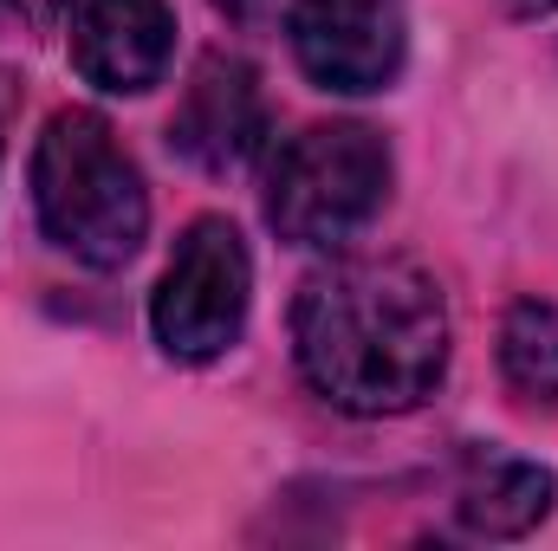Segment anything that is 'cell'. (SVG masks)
Returning <instances> with one entry per match:
<instances>
[{
	"label": "cell",
	"mask_w": 558,
	"mask_h": 551,
	"mask_svg": "<svg viewBox=\"0 0 558 551\" xmlns=\"http://www.w3.org/2000/svg\"><path fill=\"white\" fill-rule=\"evenodd\" d=\"M292 357L344 415H403L448 370V298L416 260H331L299 285Z\"/></svg>",
	"instance_id": "6da1fadb"
},
{
	"label": "cell",
	"mask_w": 558,
	"mask_h": 551,
	"mask_svg": "<svg viewBox=\"0 0 558 551\" xmlns=\"http://www.w3.org/2000/svg\"><path fill=\"white\" fill-rule=\"evenodd\" d=\"M33 208L59 254L92 273L131 267L149 234V188L98 111H59L33 143Z\"/></svg>",
	"instance_id": "7a4b0ae2"
},
{
	"label": "cell",
	"mask_w": 558,
	"mask_h": 551,
	"mask_svg": "<svg viewBox=\"0 0 558 551\" xmlns=\"http://www.w3.org/2000/svg\"><path fill=\"white\" fill-rule=\"evenodd\" d=\"M390 201V143L371 124H312L274 156L267 228L286 247H344Z\"/></svg>",
	"instance_id": "3957f363"
},
{
	"label": "cell",
	"mask_w": 558,
	"mask_h": 551,
	"mask_svg": "<svg viewBox=\"0 0 558 551\" xmlns=\"http://www.w3.org/2000/svg\"><path fill=\"white\" fill-rule=\"evenodd\" d=\"M254 305V260L234 221L202 215L182 228L169 267L149 292V331L175 364H215L234 351Z\"/></svg>",
	"instance_id": "277c9868"
},
{
	"label": "cell",
	"mask_w": 558,
	"mask_h": 551,
	"mask_svg": "<svg viewBox=\"0 0 558 551\" xmlns=\"http://www.w3.org/2000/svg\"><path fill=\"white\" fill-rule=\"evenodd\" d=\"M286 26L305 78L338 98L390 91L410 52L403 0H292Z\"/></svg>",
	"instance_id": "5b68a950"
},
{
	"label": "cell",
	"mask_w": 558,
	"mask_h": 551,
	"mask_svg": "<svg viewBox=\"0 0 558 551\" xmlns=\"http://www.w3.org/2000/svg\"><path fill=\"white\" fill-rule=\"evenodd\" d=\"M169 143L208 169V175H234L247 169L260 149H267V91L254 78L247 59H202L175 98V118H169Z\"/></svg>",
	"instance_id": "8992f818"
},
{
	"label": "cell",
	"mask_w": 558,
	"mask_h": 551,
	"mask_svg": "<svg viewBox=\"0 0 558 551\" xmlns=\"http://www.w3.org/2000/svg\"><path fill=\"white\" fill-rule=\"evenodd\" d=\"M65 46L85 85L137 98L169 72L175 13L169 0H65Z\"/></svg>",
	"instance_id": "52a82bcc"
},
{
	"label": "cell",
	"mask_w": 558,
	"mask_h": 551,
	"mask_svg": "<svg viewBox=\"0 0 558 551\" xmlns=\"http://www.w3.org/2000/svg\"><path fill=\"white\" fill-rule=\"evenodd\" d=\"M546 513H553V474L539 461H520L500 448H474L461 461L454 519L474 539H526Z\"/></svg>",
	"instance_id": "ba28073f"
},
{
	"label": "cell",
	"mask_w": 558,
	"mask_h": 551,
	"mask_svg": "<svg viewBox=\"0 0 558 551\" xmlns=\"http://www.w3.org/2000/svg\"><path fill=\"white\" fill-rule=\"evenodd\" d=\"M500 377H507L513 403H526V409L558 403V305L520 298L500 318Z\"/></svg>",
	"instance_id": "9c48e42d"
},
{
	"label": "cell",
	"mask_w": 558,
	"mask_h": 551,
	"mask_svg": "<svg viewBox=\"0 0 558 551\" xmlns=\"http://www.w3.org/2000/svg\"><path fill=\"white\" fill-rule=\"evenodd\" d=\"M215 7H221L228 20H241V26H247V20H260V13H267L274 0H215Z\"/></svg>",
	"instance_id": "30bf717a"
},
{
	"label": "cell",
	"mask_w": 558,
	"mask_h": 551,
	"mask_svg": "<svg viewBox=\"0 0 558 551\" xmlns=\"http://www.w3.org/2000/svg\"><path fill=\"white\" fill-rule=\"evenodd\" d=\"M7 7H20L26 20H46V13H52V7H65V0H7Z\"/></svg>",
	"instance_id": "8fae6325"
},
{
	"label": "cell",
	"mask_w": 558,
	"mask_h": 551,
	"mask_svg": "<svg viewBox=\"0 0 558 551\" xmlns=\"http://www.w3.org/2000/svg\"><path fill=\"white\" fill-rule=\"evenodd\" d=\"M513 13H526V20H539V13H558V0H507Z\"/></svg>",
	"instance_id": "7c38bea8"
}]
</instances>
